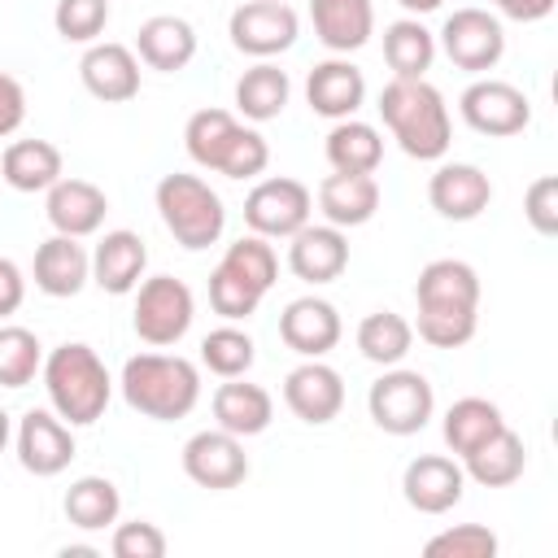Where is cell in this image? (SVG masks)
Returning a JSON list of instances; mask_svg holds the SVG:
<instances>
[{"instance_id": "obj_1", "label": "cell", "mask_w": 558, "mask_h": 558, "mask_svg": "<svg viewBox=\"0 0 558 558\" xmlns=\"http://www.w3.org/2000/svg\"><path fill=\"white\" fill-rule=\"evenodd\" d=\"M379 118L414 161H440L453 144V122L445 96L427 78H388L379 92Z\"/></svg>"}, {"instance_id": "obj_2", "label": "cell", "mask_w": 558, "mask_h": 558, "mask_svg": "<svg viewBox=\"0 0 558 558\" xmlns=\"http://www.w3.org/2000/svg\"><path fill=\"white\" fill-rule=\"evenodd\" d=\"M118 388L135 414L157 418V423H174V418H187L196 410L201 371H196V362H187L179 353H135L122 362Z\"/></svg>"}, {"instance_id": "obj_3", "label": "cell", "mask_w": 558, "mask_h": 558, "mask_svg": "<svg viewBox=\"0 0 558 558\" xmlns=\"http://www.w3.org/2000/svg\"><path fill=\"white\" fill-rule=\"evenodd\" d=\"M44 392H48V405L70 423V427H87L96 423L105 410H109V397H113V379L100 362V353L83 340H65L57 344L44 366Z\"/></svg>"}, {"instance_id": "obj_4", "label": "cell", "mask_w": 558, "mask_h": 558, "mask_svg": "<svg viewBox=\"0 0 558 558\" xmlns=\"http://www.w3.org/2000/svg\"><path fill=\"white\" fill-rule=\"evenodd\" d=\"M153 196H157V214H161L166 231L174 235V244L201 253V248H209V244L222 240V231H227V205H222V196L205 179L174 170V174H166L157 183Z\"/></svg>"}, {"instance_id": "obj_5", "label": "cell", "mask_w": 558, "mask_h": 558, "mask_svg": "<svg viewBox=\"0 0 558 558\" xmlns=\"http://www.w3.org/2000/svg\"><path fill=\"white\" fill-rule=\"evenodd\" d=\"M366 410L371 423L388 436H414L432 423L436 414V392L427 384L423 371H405V366H384V375L371 384L366 392Z\"/></svg>"}, {"instance_id": "obj_6", "label": "cell", "mask_w": 558, "mask_h": 558, "mask_svg": "<svg viewBox=\"0 0 558 558\" xmlns=\"http://www.w3.org/2000/svg\"><path fill=\"white\" fill-rule=\"evenodd\" d=\"M196 318V296L183 279L174 275H153V279H140L135 288V310H131V327L144 344L153 349H166V344H179L187 336Z\"/></svg>"}, {"instance_id": "obj_7", "label": "cell", "mask_w": 558, "mask_h": 558, "mask_svg": "<svg viewBox=\"0 0 558 558\" xmlns=\"http://www.w3.org/2000/svg\"><path fill=\"white\" fill-rule=\"evenodd\" d=\"M310 214H314V192L301 179H288V174L262 179L244 196V222H248L253 235H266V240L296 235L310 222Z\"/></svg>"}, {"instance_id": "obj_8", "label": "cell", "mask_w": 558, "mask_h": 558, "mask_svg": "<svg viewBox=\"0 0 558 558\" xmlns=\"http://www.w3.org/2000/svg\"><path fill=\"white\" fill-rule=\"evenodd\" d=\"M227 35L231 44L244 52V57H257V61H270L279 52H288L301 35V17L288 0H244L231 22H227Z\"/></svg>"}, {"instance_id": "obj_9", "label": "cell", "mask_w": 558, "mask_h": 558, "mask_svg": "<svg viewBox=\"0 0 558 558\" xmlns=\"http://www.w3.org/2000/svg\"><path fill=\"white\" fill-rule=\"evenodd\" d=\"M440 52H445L458 70L484 74V70H493V65L501 61V52H506V31H501V22H497L488 9L466 4V9H453V13L445 17V26H440Z\"/></svg>"}, {"instance_id": "obj_10", "label": "cell", "mask_w": 558, "mask_h": 558, "mask_svg": "<svg viewBox=\"0 0 558 558\" xmlns=\"http://www.w3.org/2000/svg\"><path fill=\"white\" fill-rule=\"evenodd\" d=\"M458 113H462V122L471 131L506 140V135H519L532 122V100L506 78H475L458 96Z\"/></svg>"}, {"instance_id": "obj_11", "label": "cell", "mask_w": 558, "mask_h": 558, "mask_svg": "<svg viewBox=\"0 0 558 558\" xmlns=\"http://www.w3.org/2000/svg\"><path fill=\"white\" fill-rule=\"evenodd\" d=\"M13 449L22 471L52 480L74 462V432L57 410H26L13 432Z\"/></svg>"}, {"instance_id": "obj_12", "label": "cell", "mask_w": 558, "mask_h": 558, "mask_svg": "<svg viewBox=\"0 0 558 558\" xmlns=\"http://www.w3.org/2000/svg\"><path fill=\"white\" fill-rule=\"evenodd\" d=\"M183 475L196 484V488H209V493H227V488H240L248 480V453H244V440L214 427V432H196L187 445H183Z\"/></svg>"}, {"instance_id": "obj_13", "label": "cell", "mask_w": 558, "mask_h": 558, "mask_svg": "<svg viewBox=\"0 0 558 558\" xmlns=\"http://www.w3.org/2000/svg\"><path fill=\"white\" fill-rule=\"evenodd\" d=\"M283 401L288 410L310 423V427H323L331 423L340 410H344V379L336 366H327L323 357H305L296 371H288L283 379Z\"/></svg>"}, {"instance_id": "obj_14", "label": "cell", "mask_w": 558, "mask_h": 558, "mask_svg": "<svg viewBox=\"0 0 558 558\" xmlns=\"http://www.w3.org/2000/svg\"><path fill=\"white\" fill-rule=\"evenodd\" d=\"M401 493L410 501V510L418 514H445L462 501L466 493V471L462 462L445 458V453H418L405 475H401Z\"/></svg>"}, {"instance_id": "obj_15", "label": "cell", "mask_w": 558, "mask_h": 558, "mask_svg": "<svg viewBox=\"0 0 558 558\" xmlns=\"http://www.w3.org/2000/svg\"><path fill=\"white\" fill-rule=\"evenodd\" d=\"M288 270L301 283H331L349 266V235L331 222H305L296 235H288Z\"/></svg>"}, {"instance_id": "obj_16", "label": "cell", "mask_w": 558, "mask_h": 558, "mask_svg": "<svg viewBox=\"0 0 558 558\" xmlns=\"http://www.w3.org/2000/svg\"><path fill=\"white\" fill-rule=\"evenodd\" d=\"M78 78L105 105L135 100L140 96V57L126 44H113V39L100 44L96 39V44H87V52L78 61Z\"/></svg>"}, {"instance_id": "obj_17", "label": "cell", "mask_w": 558, "mask_h": 558, "mask_svg": "<svg viewBox=\"0 0 558 558\" xmlns=\"http://www.w3.org/2000/svg\"><path fill=\"white\" fill-rule=\"evenodd\" d=\"M427 201H432V209H436L440 218H449V222H471V218H480V214L488 209L493 183H488V174H484L480 166H471V161H445V166H436V174L427 179Z\"/></svg>"}, {"instance_id": "obj_18", "label": "cell", "mask_w": 558, "mask_h": 558, "mask_svg": "<svg viewBox=\"0 0 558 558\" xmlns=\"http://www.w3.org/2000/svg\"><path fill=\"white\" fill-rule=\"evenodd\" d=\"M340 331H344V323H340L336 305L323 301V296H296V301H288L283 314H279V340H283L292 353H301V357H323V353H331V349L340 344Z\"/></svg>"}, {"instance_id": "obj_19", "label": "cell", "mask_w": 558, "mask_h": 558, "mask_svg": "<svg viewBox=\"0 0 558 558\" xmlns=\"http://www.w3.org/2000/svg\"><path fill=\"white\" fill-rule=\"evenodd\" d=\"M144 266H148V244L126 227L105 231L92 248V283L109 296L135 292L140 279H144Z\"/></svg>"}, {"instance_id": "obj_20", "label": "cell", "mask_w": 558, "mask_h": 558, "mask_svg": "<svg viewBox=\"0 0 558 558\" xmlns=\"http://www.w3.org/2000/svg\"><path fill=\"white\" fill-rule=\"evenodd\" d=\"M305 100H310V109L318 118H331V122L353 118L362 109V100H366V78L349 57H327V61H318L310 70Z\"/></svg>"}, {"instance_id": "obj_21", "label": "cell", "mask_w": 558, "mask_h": 558, "mask_svg": "<svg viewBox=\"0 0 558 558\" xmlns=\"http://www.w3.org/2000/svg\"><path fill=\"white\" fill-rule=\"evenodd\" d=\"M44 214H48L52 231L83 240V235H96V231H100V222H105V214H109V196H105L96 183H87V179H65V174H61V179L48 187Z\"/></svg>"}, {"instance_id": "obj_22", "label": "cell", "mask_w": 558, "mask_h": 558, "mask_svg": "<svg viewBox=\"0 0 558 558\" xmlns=\"http://www.w3.org/2000/svg\"><path fill=\"white\" fill-rule=\"evenodd\" d=\"M31 275H35V288L44 296H78L87 288V279H92V253L74 235L57 231L35 248Z\"/></svg>"}, {"instance_id": "obj_23", "label": "cell", "mask_w": 558, "mask_h": 558, "mask_svg": "<svg viewBox=\"0 0 558 558\" xmlns=\"http://www.w3.org/2000/svg\"><path fill=\"white\" fill-rule=\"evenodd\" d=\"M418 310H480V275L462 257H436L418 270L414 283Z\"/></svg>"}, {"instance_id": "obj_24", "label": "cell", "mask_w": 558, "mask_h": 558, "mask_svg": "<svg viewBox=\"0 0 558 558\" xmlns=\"http://www.w3.org/2000/svg\"><path fill=\"white\" fill-rule=\"evenodd\" d=\"M270 418H275V397L262 384H248L244 375L218 384V392H214V423L222 432L248 440V436H262L270 427Z\"/></svg>"}, {"instance_id": "obj_25", "label": "cell", "mask_w": 558, "mask_h": 558, "mask_svg": "<svg viewBox=\"0 0 558 558\" xmlns=\"http://www.w3.org/2000/svg\"><path fill=\"white\" fill-rule=\"evenodd\" d=\"M135 57L148 70H161V74L183 70L196 57V31H192V22L187 17H174V13H157V17L140 22V31H135Z\"/></svg>"}, {"instance_id": "obj_26", "label": "cell", "mask_w": 558, "mask_h": 558, "mask_svg": "<svg viewBox=\"0 0 558 558\" xmlns=\"http://www.w3.org/2000/svg\"><path fill=\"white\" fill-rule=\"evenodd\" d=\"M318 209L331 227L349 231V227H366L379 209V183L375 174H344V170H331L323 183H318Z\"/></svg>"}, {"instance_id": "obj_27", "label": "cell", "mask_w": 558, "mask_h": 558, "mask_svg": "<svg viewBox=\"0 0 558 558\" xmlns=\"http://www.w3.org/2000/svg\"><path fill=\"white\" fill-rule=\"evenodd\" d=\"M310 22L323 48L357 52L375 35V4L371 0H310Z\"/></svg>"}, {"instance_id": "obj_28", "label": "cell", "mask_w": 558, "mask_h": 558, "mask_svg": "<svg viewBox=\"0 0 558 558\" xmlns=\"http://www.w3.org/2000/svg\"><path fill=\"white\" fill-rule=\"evenodd\" d=\"M61 174H65L61 148L48 140H13L0 153V179L13 192H48Z\"/></svg>"}, {"instance_id": "obj_29", "label": "cell", "mask_w": 558, "mask_h": 558, "mask_svg": "<svg viewBox=\"0 0 558 558\" xmlns=\"http://www.w3.org/2000/svg\"><path fill=\"white\" fill-rule=\"evenodd\" d=\"M523 466H527V445L510 427H501L497 436H488L480 449H471L462 458L466 480H475L480 488H506V484H514L523 475Z\"/></svg>"}, {"instance_id": "obj_30", "label": "cell", "mask_w": 558, "mask_h": 558, "mask_svg": "<svg viewBox=\"0 0 558 558\" xmlns=\"http://www.w3.org/2000/svg\"><path fill=\"white\" fill-rule=\"evenodd\" d=\"M384 61L392 78H427L436 61V35L418 17H397L384 26Z\"/></svg>"}, {"instance_id": "obj_31", "label": "cell", "mask_w": 558, "mask_h": 558, "mask_svg": "<svg viewBox=\"0 0 558 558\" xmlns=\"http://www.w3.org/2000/svg\"><path fill=\"white\" fill-rule=\"evenodd\" d=\"M331 170H344V174H375L379 161H384V140L371 122H357V118H340L331 131H327V144H323Z\"/></svg>"}, {"instance_id": "obj_32", "label": "cell", "mask_w": 558, "mask_h": 558, "mask_svg": "<svg viewBox=\"0 0 558 558\" xmlns=\"http://www.w3.org/2000/svg\"><path fill=\"white\" fill-rule=\"evenodd\" d=\"M506 427V418H501V410H497V401H488V397H458L449 410H445V423H440V432H445V445L458 453V458H466L471 449H480L488 436H497Z\"/></svg>"}, {"instance_id": "obj_33", "label": "cell", "mask_w": 558, "mask_h": 558, "mask_svg": "<svg viewBox=\"0 0 558 558\" xmlns=\"http://www.w3.org/2000/svg\"><path fill=\"white\" fill-rule=\"evenodd\" d=\"M65 519L78 527V532H105L109 523H118L122 514V493L113 480L105 475H78L70 488H65Z\"/></svg>"}, {"instance_id": "obj_34", "label": "cell", "mask_w": 558, "mask_h": 558, "mask_svg": "<svg viewBox=\"0 0 558 558\" xmlns=\"http://www.w3.org/2000/svg\"><path fill=\"white\" fill-rule=\"evenodd\" d=\"M288 96H292V83L288 74L275 65V61H257L240 74L235 83V109L248 118V122H270L288 109Z\"/></svg>"}, {"instance_id": "obj_35", "label": "cell", "mask_w": 558, "mask_h": 558, "mask_svg": "<svg viewBox=\"0 0 558 558\" xmlns=\"http://www.w3.org/2000/svg\"><path fill=\"white\" fill-rule=\"evenodd\" d=\"M410 344H414V327L397 310H375V314H366L357 323V349L375 366H401Z\"/></svg>"}, {"instance_id": "obj_36", "label": "cell", "mask_w": 558, "mask_h": 558, "mask_svg": "<svg viewBox=\"0 0 558 558\" xmlns=\"http://www.w3.org/2000/svg\"><path fill=\"white\" fill-rule=\"evenodd\" d=\"M235 131H240L235 113H227V109H196L187 118V126H183V148H187V157L196 166L218 170L227 148H231V140H235Z\"/></svg>"}, {"instance_id": "obj_37", "label": "cell", "mask_w": 558, "mask_h": 558, "mask_svg": "<svg viewBox=\"0 0 558 558\" xmlns=\"http://www.w3.org/2000/svg\"><path fill=\"white\" fill-rule=\"evenodd\" d=\"M257 362V344L244 327L235 323H222L214 327L205 340H201V366L214 371L218 379H235V375H248Z\"/></svg>"}, {"instance_id": "obj_38", "label": "cell", "mask_w": 558, "mask_h": 558, "mask_svg": "<svg viewBox=\"0 0 558 558\" xmlns=\"http://www.w3.org/2000/svg\"><path fill=\"white\" fill-rule=\"evenodd\" d=\"M44 366V344L31 327H0V388H26Z\"/></svg>"}, {"instance_id": "obj_39", "label": "cell", "mask_w": 558, "mask_h": 558, "mask_svg": "<svg viewBox=\"0 0 558 558\" xmlns=\"http://www.w3.org/2000/svg\"><path fill=\"white\" fill-rule=\"evenodd\" d=\"M218 266H227L235 279L253 283L262 296H266V292L275 288V279H279V257H275V248H270L266 235H240L235 244H227V253H222Z\"/></svg>"}, {"instance_id": "obj_40", "label": "cell", "mask_w": 558, "mask_h": 558, "mask_svg": "<svg viewBox=\"0 0 558 558\" xmlns=\"http://www.w3.org/2000/svg\"><path fill=\"white\" fill-rule=\"evenodd\" d=\"M410 327L432 349H462L480 327V310H418V323Z\"/></svg>"}, {"instance_id": "obj_41", "label": "cell", "mask_w": 558, "mask_h": 558, "mask_svg": "<svg viewBox=\"0 0 558 558\" xmlns=\"http://www.w3.org/2000/svg\"><path fill=\"white\" fill-rule=\"evenodd\" d=\"M497 549H501V541H497L484 523L445 527V532H436V536L423 545L427 558H497Z\"/></svg>"}, {"instance_id": "obj_42", "label": "cell", "mask_w": 558, "mask_h": 558, "mask_svg": "<svg viewBox=\"0 0 558 558\" xmlns=\"http://www.w3.org/2000/svg\"><path fill=\"white\" fill-rule=\"evenodd\" d=\"M109 22V0H57L52 26L65 44H96Z\"/></svg>"}, {"instance_id": "obj_43", "label": "cell", "mask_w": 558, "mask_h": 558, "mask_svg": "<svg viewBox=\"0 0 558 558\" xmlns=\"http://www.w3.org/2000/svg\"><path fill=\"white\" fill-rule=\"evenodd\" d=\"M209 305H214L218 318H227V323H244V318L257 314L262 292H257L253 283L235 279L227 266H214V275H209Z\"/></svg>"}, {"instance_id": "obj_44", "label": "cell", "mask_w": 558, "mask_h": 558, "mask_svg": "<svg viewBox=\"0 0 558 558\" xmlns=\"http://www.w3.org/2000/svg\"><path fill=\"white\" fill-rule=\"evenodd\" d=\"M266 166H270L266 135L253 131V126H240L235 140H231V148H227V157H222V166H218V174H227V179H257Z\"/></svg>"}, {"instance_id": "obj_45", "label": "cell", "mask_w": 558, "mask_h": 558, "mask_svg": "<svg viewBox=\"0 0 558 558\" xmlns=\"http://www.w3.org/2000/svg\"><path fill=\"white\" fill-rule=\"evenodd\" d=\"M109 549H113V558H166V532L148 519H131V523L113 527Z\"/></svg>"}, {"instance_id": "obj_46", "label": "cell", "mask_w": 558, "mask_h": 558, "mask_svg": "<svg viewBox=\"0 0 558 558\" xmlns=\"http://www.w3.org/2000/svg\"><path fill=\"white\" fill-rule=\"evenodd\" d=\"M523 218L532 222L536 235H558V179L554 174H541L523 192Z\"/></svg>"}, {"instance_id": "obj_47", "label": "cell", "mask_w": 558, "mask_h": 558, "mask_svg": "<svg viewBox=\"0 0 558 558\" xmlns=\"http://www.w3.org/2000/svg\"><path fill=\"white\" fill-rule=\"evenodd\" d=\"M22 122H26V92L9 70H0V140L13 135Z\"/></svg>"}, {"instance_id": "obj_48", "label": "cell", "mask_w": 558, "mask_h": 558, "mask_svg": "<svg viewBox=\"0 0 558 558\" xmlns=\"http://www.w3.org/2000/svg\"><path fill=\"white\" fill-rule=\"evenodd\" d=\"M22 296H26V279H22V270H17V262H9V257H0V318H9V314H17V305H22Z\"/></svg>"}, {"instance_id": "obj_49", "label": "cell", "mask_w": 558, "mask_h": 558, "mask_svg": "<svg viewBox=\"0 0 558 558\" xmlns=\"http://www.w3.org/2000/svg\"><path fill=\"white\" fill-rule=\"evenodd\" d=\"M510 22H541V17H549L554 13V4L558 0H493Z\"/></svg>"}, {"instance_id": "obj_50", "label": "cell", "mask_w": 558, "mask_h": 558, "mask_svg": "<svg viewBox=\"0 0 558 558\" xmlns=\"http://www.w3.org/2000/svg\"><path fill=\"white\" fill-rule=\"evenodd\" d=\"M397 4H401L410 17H423V13H436L445 0H397Z\"/></svg>"}, {"instance_id": "obj_51", "label": "cell", "mask_w": 558, "mask_h": 558, "mask_svg": "<svg viewBox=\"0 0 558 558\" xmlns=\"http://www.w3.org/2000/svg\"><path fill=\"white\" fill-rule=\"evenodd\" d=\"M61 558H100L96 545H61Z\"/></svg>"}, {"instance_id": "obj_52", "label": "cell", "mask_w": 558, "mask_h": 558, "mask_svg": "<svg viewBox=\"0 0 558 558\" xmlns=\"http://www.w3.org/2000/svg\"><path fill=\"white\" fill-rule=\"evenodd\" d=\"M13 440V418H9V410L0 405V453H4V445Z\"/></svg>"}]
</instances>
